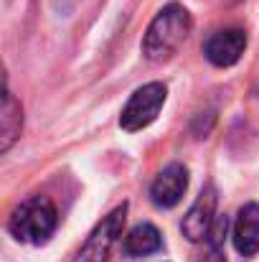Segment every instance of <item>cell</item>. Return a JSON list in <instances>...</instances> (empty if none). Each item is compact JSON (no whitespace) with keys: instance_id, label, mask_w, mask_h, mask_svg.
I'll return each mask as SVG.
<instances>
[{"instance_id":"2","label":"cell","mask_w":259,"mask_h":262,"mask_svg":"<svg viewBox=\"0 0 259 262\" xmlns=\"http://www.w3.org/2000/svg\"><path fill=\"white\" fill-rule=\"evenodd\" d=\"M59 224V211L49 196H31L8 219V232L26 245H43Z\"/></svg>"},{"instance_id":"10","label":"cell","mask_w":259,"mask_h":262,"mask_svg":"<svg viewBox=\"0 0 259 262\" xmlns=\"http://www.w3.org/2000/svg\"><path fill=\"white\" fill-rule=\"evenodd\" d=\"M163 247V237L153 224H137L127 237H125V255L127 257H148Z\"/></svg>"},{"instance_id":"4","label":"cell","mask_w":259,"mask_h":262,"mask_svg":"<svg viewBox=\"0 0 259 262\" xmlns=\"http://www.w3.org/2000/svg\"><path fill=\"white\" fill-rule=\"evenodd\" d=\"M125 219H127V204L117 206L112 214H107L94 227V232L86 237L82 250L77 252L74 262H109V255H112V250H114V245L122 234Z\"/></svg>"},{"instance_id":"9","label":"cell","mask_w":259,"mask_h":262,"mask_svg":"<svg viewBox=\"0 0 259 262\" xmlns=\"http://www.w3.org/2000/svg\"><path fill=\"white\" fill-rule=\"evenodd\" d=\"M20 130H23L20 102L5 87V92H3V117H0V150L3 153H8L13 148V143L20 138Z\"/></svg>"},{"instance_id":"1","label":"cell","mask_w":259,"mask_h":262,"mask_svg":"<svg viewBox=\"0 0 259 262\" xmlns=\"http://www.w3.org/2000/svg\"><path fill=\"white\" fill-rule=\"evenodd\" d=\"M193 18L180 3H168L148 26L143 36V54L148 61H168L191 36Z\"/></svg>"},{"instance_id":"6","label":"cell","mask_w":259,"mask_h":262,"mask_svg":"<svg viewBox=\"0 0 259 262\" xmlns=\"http://www.w3.org/2000/svg\"><path fill=\"white\" fill-rule=\"evenodd\" d=\"M244 49H247V33L242 28H224L206 41L203 54L214 67L224 69V67H234L242 59Z\"/></svg>"},{"instance_id":"5","label":"cell","mask_w":259,"mask_h":262,"mask_svg":"<svg viewBox=\"0 0 259 262\" xmlns=\"http://www.w3.org/2000/svg\"><path fill=\"white\" fill-rule=\"evenodd\" d=\"M216 188L214 186H206L201 191V196L193 201V206L188 209V214L183 216L180 222V232L188 242H203L211 232V224L216 219Z\"/></svg>"},{"instance_id":"11","label":"cell","mask_w":259,"mask_h":262,"mask_svg":"<svg viewBox=\"0 0 259 262\" xmlns=\"http://www.w3.org/2000/svg\"><path fill=\"white\" fill-rule=\"evenodd\" d=\"M198 262H226V255H224V245H211L206 247V252L198 257Z\"/></svg>"},{"instance_id":"7","label":"cell","mask_w":259,"mask_h":262,"mask_svg":"<svg viewBox=\"0 0 259 262\" xmlns=\"http://www.w3.org/2000/svg\"><path fill=\"white\" fill-rule=\"evenodd\" d=\"M185 188H188V168L180 166V163H171L155 176V181L150 186L153 204L163 206V209H171L183 199Z\"/></svg>"},{"instance_id":"8","label":"cell","mask_w":259,"mask_h":262,"mask_svg":"<svg viewBox=\"0 0 259 262\" xmlns=\"http://www.w3.org/2000/svg\"><path fill=\"white\" fill-rule=\"evenodd\" d=\"M234 247L242 257H252L259 252V204L242 206L234 222Z\"/></svg>"},{"instance_id":"3","label":"cell","mask_w":259,"mask_h":262,"mask_svg":"<svg viewBox=\"0 0 259 262\" xmlns=\"http://www.w3.org/2000/svg\"><path fill=\"white\" fill-rule=\"evenodd\" d=\"M166 97H168V89H166V84H160V82H150L145 87L135 89V94L122 107L120 127L127 130V133H137V130L148 127L160 115V110L166 104Z\"/></svg>"}]
</instances>
